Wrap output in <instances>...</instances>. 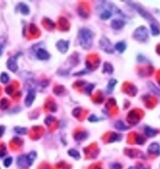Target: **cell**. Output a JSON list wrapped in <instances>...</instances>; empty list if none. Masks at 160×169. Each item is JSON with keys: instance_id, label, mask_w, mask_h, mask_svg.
<instances>
[{"instance_id": "cell-1", "label": "cell", "mask_w": 160, "mask_h": 169, "mask_svg": "<svg viewBox=\"0 0 160 169\" xmlns=\"http://www.w3.org/2000/svg\"><path fill=\"white\" fill-rule=\"evenodd\" d=\"M93 32L87 28H82L78 32V41L80 46L85 49H89L93 44Z\"/></svg>"}, {"instance_id": "cell-2", "label": "cell", "mask_w": 160, "mask_h": 169, "mask_svg": "<svg viewBox=\"0 0 160 169\" xmlns=\"http://www.w3.org/2000/svg\"><path fill=\"white\" fill-rule=\"evenodd\" d=\"M133 38L138 42H146L149 39V30L145 26H139L134 31Z\"/></svg>"}, {"instance_id": "cell-3", "label": "cell", "mask_w": 160, "mask_h": 169, "mask_svg": "<svg viewBox=\"0 0 160 169\" xmlns=\"http://www.w3.org/2000/svg\"><path fill=\"white\" fill-rule=\"evenodd\" d=\"M99 46H100V49H101L103 51H105L106 53H109V54L114 53L115 49L113 47L111 42L107 39V38L103 37L99 40Z\"/></svg>"}, {"instance_id": "cell-4", "label": "cell", "mask_w": 160, "mask_h": 169, "mask_svg": "<svg viewBox=\"0 0 160 169\" xmlns=\"http://www.w3.org/2000/svg\"><path fill=\"white\" fill-rule=\"evenodd\" d=\"M17 166L21 168V169H25V168H28L29 166H31V163L28 159L27 155H22V156H20L17 158Z\"/></svg>"}, {"instance_id": "cell-5", "label": "cell", "mask_w": 160, "mask_h": 169, "mask_svg": "<svg viewBox=\"0 0 160 169\" xmlns=\"http://www.w3.org/2000/svg\"><path fill=\"white\" fill-rule=\"evenodd\" d=\"M103 10L101 12H99V18L101 20H108L113 15V13L111 12V4H108V6H103Z\"/></svg>"}, {"instance_id": "cell-6", "label": "cell", "mask_w": 160, "mask_h": 169, "mask_svg": "<svg viewBox=\"0 0 160 169\" xmlns=\"http://www.w3.org/2000/svg\"><path fill=\"white\" fill-rule=\"evenodd\" d=\"M130 4H132L133 6H134V8L136 9V10L140 13V15H142L143 18H145L146 20H152V23H154L155 22V20H154V18H153L152 15H150L148 12H147L146 10H144V9L141 7V6H138V5H136V4H134V3H130Z\"/></svg>"}, {"instance_id": "cell-7", "label": "cell", "mask_w": 160, "mask_h": 169, "mask_svg": "<svg viewBox=\"0 0 160 169\" xmlns=\"http://www.w3.org/2000/svg\"><path fill=\"white\" fill-rule=\"evenodd\" d=\"M17 57H18V54H17V55L11 57V58L7 61V67H8V69L10 70L11 72H13V73H15V72L17 71Z\"/></svg>"}, {"instance_id": "cell-8", "label": "cell", "mask_w": 160, "mask_h": 169, "mask_svg": "<svg viewBox=\"0 0 160 169\" xmlns=\"http://www.w3.org/2000/svg\"><path fill=\"white\" fill-rule=\"evenodd\" d=\"M68 46H70V42H68V41L60 40V41H58L57 44H56V47H57V49L61 53L67 52L68 49Z\"/></svg>"}, {"instance_id": "cell-9", "label": "cell", "mask_w": 160, "mask_h": 169, "mask_svg": "<svg viewBox=\"0 0 160 169\" xmlns=\"http://www.w3.org/2000/svg\"><path fill=\"white\" fill-rule=\"evenodd\" d=\"M36 98V92H35V89H30L29 91H28V94L26 96V98H25V106H31L33 104L34 100H35Z\"/></svg>"}, {"instance_id": "cell-10", "label": "cell", "mask_w": 160, "mask_h": 169, "mask_svg": "<svg viewBox=\"0 0 160 169\" xmlns=\"http://www.w3.org/2000/svg\"><path fill=\"white\" fill-rule=\"evenodd\" d=\"M148 151H149L150 154L159 156L160 155V145L158 144V143L153 142V143H152V144L149 146Z\"/></svg>"}, {"instance_id": "cell-11", "label": "cell", "mask_w": 160, "mask_h": 169, "mask_svg": "<svg viewBox=\"0 0 160 169\" xmlns=\"http://www.w3.org/2000/svg\"><path fill=\"white\" fill-rule=\"evenodd\" d=\"M36 56H37V58L40 60H48L49 59V53L46 51L45 49H40L37 50Z\"/></svg>"}, {"instance_id": "cell-12", "label": "cell", "mask_w": 160, "mask_h": 169, "mask_svg": "<svg viewBox=\"0 0 160 169\" xmlns=\"http://www.w3.org/2000/svg\"><path fill=\"white\" fill-rule=\"evenodd\" d=\"M125 22L122 20H113L111 21V27L113 29H116V30H119V29H122L124 26Z\"/></svg>"}, {"instance_id": "cell-13", "label": "cell", "mask_w": 160, "mask_h": 169, "mask_svg": "<svg viewBox=\"0 0 160 169\" xmlns=\"http://www.w3.org/2000/svg\"><path fill=\"white\" fill-rule=\"evenodd\" d=\"M145 133L147 136H149V137H153V136H155L157 134V130L152 129V127H145Z\"/></svg>"}, {"instance_id": "cell-14", "label": "cell", "mask_w": 160, "mask_h": 169, "mask_svg": "<svg viewBox=\"0 0 160 169\" xmlns=\"http://www.w3.org/2000/svg\"><path fill=\"white\" fill-rule=\"evenodd\" d=\"M18 10H20V12L22 15H29V13H30L29 7H28L27 5L23 4V3H20V4L18 5Z\"/></svg>"}, {"instance_id": "cell-15", "label": "cell", "mask_w": 160, "mask_h": 169, "mask_svg": "<svg viewBox=\"0 0 160 169\" xmlns=\"http://www.w3.org/2000/svg\"><path fill=\"white\" fill-rule=\"evenodd\" d=\"M114 49L116 50H118V51L120 52V53H123L125 50V49H126V44H125L124 42H119V43H117V44H115Z\"/></svg>"}, {"instance_id": "cell-16", "label": "cell", "mask_w": 160, "mask_h": 169, "mask_svg": "<svg viewBox=\"0 0 160 169\" xmlns=\"http://www.w3.org/2000/svg\"><path fill=\"white\" fill-rule=\"evenodd\" d=\"M115 127L119 130H126L129 129V127L125 126L123 121H118V122L115 124Z\"/></svg>"}, {"instance_id": "cell-17", "label": "cell", "mask_w": 160, "mask_h": 169, "mask_svg": "<svg viewBox=\"0 0 160 169\" xmlns=\"http://www.w3.org/2000/svg\"><path fill=\"white\" fill-rule=\"evenodd\" d=\"M150 33H152V36H157V35L160 34V30L158 26L155 23H152L150 24Z\"/></svg>"}, {"instance_id": "cell-18", "label": "cell", "mask_w": 160, "mask_h": 169, "mask_svg": "<svg viewBox=\"0 0 160 169\" xmlns=\"http://www.w3.org/2000/svg\"><path fill=\"white\" fill-rule=\"evenodd\" d=\"M68 156H71V157L74 158L75 159H79V158H80V154H79V152L76 151V150H74V149L68 150Z\"/></svg>"}, {"instance_id": "cell-19", "label": "cell", "mask_w": 160, "mask_h": 169, "mask_svg": "<svg viewBox=\"0 0 160 169\" xmlns=\"http://www.w3.org/2000/svg\"><path fill=\"white\" fill-rule=\"evenodd\" d=\"M15 132L18 133V134H26L27 133V129H25V127H15Z\"/></svg>"}, {"instance_id": "cell-20", "label": "cell", "mask_w": 160, "mask_h": 169, "mask_svg": "<svg viewBox=\"0 0 160 169\" xmlns=\"http://www.w3.org/2000/svg\"><path fill=\"white\" fill-rule=\"evenodd\" d=\"M9 79H10V77H9V75L6 74V73H2L1 75H0V81L2 82V83H7V82L9 81Z\"/></svg>"}, {"instance_id": "cell-21", "label": "cell", "mask_w": 160, "mask_h": 169, "mask_svg": "<svg viewBox=\"0 0 160 169\" xmlns=\"http://www.w3.org/2000/svg\"><path fill=\"white\" fill-rule=\"evenodd\" d=\"M12 161H13V158H12L11 157L7 158L4 161H3V163H4V166H5V167H9V166H10V165L12 164Z\"/></svg>"}, {"instance_id": "cell-22", "label": "cell", "mask_w": 160, "mask_h": 169, "mask_svg": "<svg viewBox=\"0 0 160 169\" xmlns=\"http://www.w3.org/2000/svg\"><path fill=\"white\" fill-rule=\"evenodd\" d=\"M149 87H150V89H152V91H154V93L156 94V95H158V96H160V89H158V88H156L154 85H153L152 83H150L149 84Z\"/></svg>"}, {"instance_id": "cell-23", "label": "cell", "mask_w": 160, "mask_h": 169, "mask_svg": "<svg viewBox=\"0 0 160 169\" xmlns=\"http://www.w3.org/2000/svg\"><path fill=\"white\" fill-rule=\"evenodd\" d=\"M116 83H117V80H115V79H111L110 81H109V85H108V90H113V88L115 87Z\"/></svg>"}, {"instance_id": "cell-24", "label": "cell", "mask_w": 160, "mask_h": 169, "mask_svg": "<svg viewBox=\"0 0 160 169\" xmlns=\"http://www.w3.org/2000/svg\"><path fill=\"white\" fill-rule=\"evenodd\" d=\"M4 130H5L4 127H0V136L3 135V133H4Z\"/></svg>"}, {"instance_id": "cell-25", "label": "cell", "mask_w": 160, "mask_h": 169, "mask_svg": "<svg viewBox=\"0 0 160 169\" xmlns=\"http://www.w3.org/2000/svg\"><path fill=\"white\" fill-rule=\"evenodd\" d=\"M89 120L90 121H93V120L96 121V120H98V118H96V117H91V118H89Z\"/></svg>"}, {"instance_id": "cell-26", "label": "cell", "mask_w": 160, "mask_h": 169, "mask_svg": "<svg viewBox=\"0 0 160 169\" xmlns=\"http://www.w3.org/2000/svg\"><path fill=\"white\" fill-rule=\"evenodd\" d=\"M128 169H138V168H137V167H134V166H130Z\"/></svg>"}, {"instance_id": "cell-27", "label": "cell", "mask_w": 160, "mask_h": 169, "mask_svg": "<svg viewBox=\"0 0 160 169\" xmlns=\"http://www.w3.org/2000/svg\"><path fill=\"white\" fill-rule=\"evenodd\" d=\"M1 52H2V46H0V55H1Z\"/></svg>"}]
</instances>
